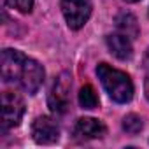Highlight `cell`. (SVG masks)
I'll return each instance as SVG.
<instances>
[{"mask_svg":"<svg viewBox=\"0 0 149 149\" xmlns=\"http://www.w3.org/2000/svg\"><path fill=\"white\" fill-rule=\"evenodd\" d=\"M33 140L39 144H53L60 137V128L56 121L49 116H39L32 125Z\"/></svg>","mask_w":149,"mask_h":149,"instance_id":"cell-7","label":"cell"},{"mask_svg":"<svg viewBox=\"0 0 149 149\" xmlns=\"http://www.w3.org/2000/svg\"><path fill=\"white\" fill-rule=\"evenodd\" d=\"M97 74H98L102 86L105 88V91L109 93V97L114 102L126 104L132 100L133 84H132V79L128 77V74H125L118 68H112L107 63H100L97 67Z\"/></svg>","mask_w":149,"mask_h":149,"instance_id":"cell-1","label":"cell"},{"mask_svg":"<svg viewBox=\"0 0 149 149\" xmlns=\"http://www.w3.org/2000/svg\"><path fill=\"white\" fill-rule=\"evenodd\" d=\"M44 83V68L42 65H39L35 60L32 58H26L25 61V68L21 72V77H19V84L21 88L30 93V95H35L39 91V88L42 86Z\"/></svg>","mask_w":149,"mask_h":149,"instance_id":"cell-6","label":"cell"},{"mask_svg":"<svg viewBox=\"0 0 149 149\" xmlns=\"http://www.w3.org/2000/svg\"><path fill=\"white\" fill-rule=\"evenodd\" d=\"M142 128H144V123H142V119H140L137 114H128V116L123 119V130H125L126 133L135 135V133H139Z\"/></svg>","mask_w":149,"mask_h":149,"instance_id":"cell-12","label":"cell"},{"mask_svg":"<svg viewBox=\"0 0 149 149\" xmlns=\"http://www.w3.org/2000/svg\"><path fill=\"white\" fill-rule=\"evenodd\" d=\"M26 56L16 49H4L2 51V79L7 83L18 81L25 68Z\"/></svg>","mask_w":149,"mask_h":149,"instance_id":"cell-5","label":"cell"},{"mask_svg":"<svg viewBox=\"0 0 149 149\" xmlns=\"http://www.w3.org/2000/svg\"><path fill=\"white\" fill-rule=\"evenodd\" d=\"M126 2H139V0H126Z\"/></svg>","mask_w":149,"mask_h":149,"instance_id":"cell-15","label":"cell"},{"mask_svg":"<svg viewBox=\"0 0 149 149\" xmlns=\"http://www.w3.org/2000/svg\"><path fill=\"white\" fill-rule=\"evenodd\" d=\"M116 25L119 28V33L126 35L128 39H137L139 37V23L137 18L130 13H121L116 18Z\"/></svg>","mask_w":149,"mask_h":149,"instance_id":"cell-10","label":"cell"},{"mask_svg":"<svg viewBox=\"0 0 149 149\" xmlns=\"http://www.w3.org/2000/svg\"><path fill=\"white\" fill-rule=\"evenodd\" d=\"M144 91H146V97L149 100V49L144 56Z\"/></svg>","mask_w":149,"mask_h":149,"instance_id":"cell-14","label":"cell"},{"mask_svg":"<svg viewBox=\"0 0 149 149\" xmlns=\"http://www.w3.org/2000/svg\"><path fill=\"white\" fill-rule=\"evenodd\" d=\"M70 86H72V81H70L68 74H61L54 81L49 91V97H47V104L53 112L63 114L70 107Z\"/></svg>","mask_w":149,"mask_h":149,"instance_id":"cell-3","label":"cell"},{"mask_svg":"<svg viewBox=\"0 0 149 149\" xmlns=\"http://www.w3.org/2000/svg\"><path fill=\"white\" fill-rule=\"evenodd\" d=\"M61 13L72 30H79L91 16V0H61Z\"/></svg>","mask_w":149,"mask_h":149,"instance_id":"cell-2","label":"cell"},{"mask_svg":"<svg viewBox=\"0 0 149 149\" xmlns=\"http://www.w3.org/2000/svg\"><path fill=\"white\" fill-rule=\"evenodd\" d=\"M107 46H109V51L116 58H119V60L132 58L133 49H132V42H130V39L126 35H123V33H112V35H109L107 37Z\"/></svg>","mask_w":149,"mask_h":149,"instance_id":"cell-9","label":"cell"},{"mask_svg":"<svg viewBox=\"0 0 149 149\" xmlns=\"http://www.w3.org/2000/svg\"><path fill=\"white\" fill-rule=\"evenodd\" d=\"M25 114V102L18 93L6 91L2 95V121L6 128L18 126Z\"/></svg>","mask_w":149,"mask_h":149,"instance_id":"cell-4","label":"cell"},{"mask_svg":"<svg viewBox=\"0 0 149 149\" xmlns=\"http://www.w3.org/2000/svg\"><path fill=\"white\" fill-rule=\"evenodd\" d=\"M79 105L83 109H95L98 107V97L97 91L93 90V86L86 84L79 90Z\"/></svg>","mask_w":149,"mask_h":149,"instance_id":"cell-11","label":"cell"},{"mask_svg":"<svg viewBox=\"0 0 149 149\" xmlns=\"http://www.w3.org/2000/svg\"><path fill=\"white\" fill-rule=\"evenodd\" d=\"M7 2H9L11 7L18 9L23 14H28L32 11V7H33V0H7Z\"/></svg>","mask_w":149,"mask_h":149,"instance_id":"cell-13","label":"cell"},{"mask_svg":"<svg viewBox=\"0 0 149 149\" xmlns=\"http://www.w3.org/2000/svg\"><path fill=\"white\" fill-rule=\"evenodd\" d=\"M74 133L83 140H90V139H102L105 135V126L102 121L95 119V118H81L76 121L74 126Z\"/></svg>","mask_w":149,"mask_h":149,"instance_id":"cell-8","label":"cell"}]
</instances>
